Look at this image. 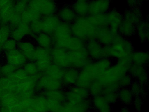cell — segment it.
<instances>
[{"instance_id": "cell-51", "label": "cell", "mask_w": 149, "mask_h": 112, "mask_svg": "<svg viewBox=\"0 0 149 112\" xmlns=\"http://www.w3.org/2000/svg\"><path fill=\"white\" fill-rule=\"evenodd\" d=\"M12 75L19 80H21L26 79L29 75L23 68H17Z\"/></svg>"}, {"instance_id": "cell-30", "label": "cell", "mask_w": 149, "mask_h": 112, "mask_svg": "<svg viewBox=\"0 0 149 112\" xmlns=\"http://www.w3.org/2000/svg\"><path fill=\"white\" fill-rule=\"evenodd\" d=\"M18 47L27 60H34L36 48L33 44L29 42H21L18 44Z\"/></svg>"}, {"instance_id": "cell-2", "label": "cell", "mask_w": 149, "mask_h": 112, "mask_svg": "<svg viewBox=\"0 0 149 112\" xmlns=\"http://www.w3.org/2000/svg\"><path fill=\"white\" fill-rule=\"evenodd\" d=\"M131 64L130 57L118 60L115 64H112L97 80L102 85L104 88L111 85L118 84L121 78L128 73Z\"/></svg>"}, {"instance_id": "cell-32", "label": "cell", "mask_w": 149, "mask_h": 112, "mask_svg": "<svg viewBox=\"0 0 149 112\" xmlns=\"http://www.w3.org/2000/svg\"><path fill=\"white\" fill-rule=\"evenodd\" d=\"M14 12V4L13 1L0 9V22L7 24Z\"/></svg>"}, {"instance_id": "cell-39", "label": "cell", "mask_w": 149, "mask_h": 112, "mask_svg": "<svg viewBox=\"0 0 149 112\" xmlns=\"http://www.w3.org/2000/svg\"><path fill=\"white\" fill-rule=\"evenodd\" d=\"M102 95L110 104H115L118 101L117 91L109 88H104Z\"/></svg>"}, {"instance_id": "cell-16", "label": "cell", "mask_w": 149, "mask_h": 112, "mask_svg": "<svg viewBox=\"0 0 149 112\" xmlns=\"http://www.w3.org/2000/svg\"><path fill=\"white\" fill-rule=\"evenodd\" d=\"M104 47V46L95 38L86 42L85 48L91 59L93 61L105 57Z\"/></svg>"}, {"instance_id": "cell-19", "label": "cell", "mask_w": 149, "mask_h": 112, "mask_svg": "<svg viewBox=\"0 0 149 112\" xmlns=\"http://www.w3.org/2000/svg\"><path fill=\"white\" fill-rule=\"evenodd\" d=\"M108 26L111 29L118 32V30L123 21V14L116 9L110 10L105 14Z\"/></svg>"}, {"instance_id": "cell-45", "label": "cell", "mask_w": 149, "mask_h": 112, "mask_svg": "<svg viewBox=\"0 0 149 112\" xmlns=\"http://www.w3.org/2000/svg\"><path fill=\"white\" fill-rule=\"evenodd\" d=\"M29 0H19L14 4V11L21 15L28 8Z\"/></svg>"}, {"instance_id": "cell-25", "label": "cell", "mask_w": 149, "mask_h": 112, "mask_svg": "<svg viewBox=\"0 0 149 112\" xmlns=\"http://www.w3.org/2000/svg\"><path fill=\"white\" fill-rule=\"evenodd\" d=\"M61 22L72 24L76 18L77 15L70 5H65L57 11V15Z\"/></svg>"}, {"instance_id": "cell-35", "label": "cell", "mask_w": 149, "mask_h": 112, "mask_svg": "<svg viewBox=\"0 0 149 112\" xmlns=\"http://www.w3.org/2000/svg\"><path fill=\"white\" fill-rule=\"evenodd\" d=\"M136 26L130 22L123 20L118 30L119 35L129 38L136 34Z\"/></svg>"}, {"instance_id": "cell-10", "label": "cell", "mask_w": 149, "mask_h": 112, "mask_svg": "<svg viewBox=\"0 0 149 112\" xmlns=\"http://www.w3.org/2000/svg\"><path fill=\"white\" fill-rule=\"evenodd\" d=\"M36 88L47 91L63 89L64 87L61 80L52 78L45 73H40Z\"/></svg>"}, {"instance_id": "cell-27", "label": "cell", "mask_w": 149, "mask_h": 112, "mask_svg": "<svg viewBox=\"0 0 149 112\" xmlns=\"http://www.w3.org/2000/svg\"><path fill=\"white\" fill-rule=\"evenodd\" d=\"M143 13L140 8H129L123 14V20L130 22L136 26L143 20Z\"/></svg>"}, {"instance_id": "cell-15", "label": "cell", "mask_w": 149, "mask_h": 112, "mask_svg": "<svg viewBox=\"0 0 149 112\" xmlns=\"http://www.w3.org/2000/svg\"><path fill=\"white\" fill-rule=\"evenodd\" d=\"M92 109L91 98L79 103H74L66 101L58 112H86Z\"/></svg>"}, {"instance_id": "cell-36", "label": "cell", "mask_w": 149, "mask_h": 112, "mask_svg": "<svg viewBox=\"0 0 149 112\" xmlns=\"http://www.w3.org/2000/svg\"><path fill=\"white\" fill-rule=\"evenodd\" d=\"M36 41L40 47L47 50H50L54 45L51 36L44 32L37 35Z\"/></svg>"}, {"instance_id": "cell-50", "label": "cell", "mask_w": 149, "mask_h": 112, "mask_svg": "<svg viewBox=\"0 0 149 112\" xmlns=\"http://www.w3.org/2000/svg\"><path fill=\"white\" fill-rule=\"evenodd\" d=\"M17 46V42L14 39L11 38L8 39L5 42L2 46V50L6 52L10 51L16 49Z\"/></svg>"}, {"instance_id": "cell-5", "label": "cell", "mask_w": 149, "mask_h": 112, "mask_svg": "<svg viewBox=\"0 0 149 112\" xmlns=\"http://www.w3.org/2000/svg\"><path fill=\"white\" fill-rule=\"evenodd\" d=\"M28 8L45 17L55 15L57 10L55 0H29Z\"/></svg>"}, {"instance_id": "cell-33", "label": "cell", "mask_w": 149, "mask_h": 112, "mask_svg": "<svg viewBox=\"0 0 149 112\" xmlns=\"http://www.w3.org/2000/svg\"><path fill=\"white\" fill-rule=\"evenodd\" d=\"M85 41L73 35L67 41L63 48L69 51H74L85 48Z\"/></svg>"}, {"instance_id": "cell-44", "label": "cell", "mask_w": 149, "mask_h": 112, "mask_svg": "<svg viewBox=\"0 0 149 112\" xmlns=\"http://www.w3.org/2000/svg\"><path fill=\"white\" fill-rule=\"evenodd\" d=\"M17 69L16 66L8 63L1 66L0 68V74L3 77H8L12 75Z\"/></svg>"}, {"instance_id": "cell-20", "label": "cell", "mask_w": 149, "mask_h": 112, "mask_svg": "<svg viewBox=\"0 0 149 112\" xmlns=\"http://www.w3.org/2000/svg\"><path fill=\"white\" fill-rule=\"evenodd\" d=\"M22 112H49L47 98L44 94L34 96L30 106Z\"/></svg>"}, {"instance_id": "cell-6", "label": "cell", "mask_w": 149, "mask_h": 112, "mask_svg": "<svg viewBox=\"0 0 149 112\" xmlns=\"http://www.w3.org/2000/svg\"><path fill=\"white\" fill-rule=\"evenodd\" d=\"M72 36L71 24L61 22L51 36L54 46L63 48L67 41Z\"/></svg>"}, {"instance_id": "cell-26", "label": "cell", "mask_w": 149, "mask_h": 112, "mask_svg": "<svg viewBox=\"0 0 149 112\" xmlns=\"http://www.w3.org/2000/svg\"><path fill=\"white\" fill-rule=\"evenodd\" d=\"M30 34L31 31L30 24L22 21L17 28L11 32V36L13 39L17 42L21 41L26 36Z\"/></svg>"}, {"instance_id": "cell-52", "label": "cell", "mask_w": 149, "mask_h": 112, "mask_svg": "<svg viewBox=\"0 0 149 112\" xmlns=\"http://www.w3.org/2000/svg\"><path fill=\"white\" fill-rule=\"evenodd\" d=\"M143 97L141 96H135L133 99V102L134 103L135 108L138 111L141 109L143 105Z\"/></svg>"}, {"instance_id": "cell-1", "label": "cell", "mask_w": 149, "mask_h": 112, "mask_svg": "<svg viewBox=\"0 0 149 112\" xmlns=\"http://www.w3.org/2000/svg\"><path fill=\"white\" fill-rule=\"evenodd\" d=\"M112 64V60L108 58H103L95 61L91 60L79 70L76 86L88 88L92 82L97 79Z\"/></svg>"}, {"instance_id": "cell-54", "label": "cell", "mask_w": 149, "mask_h": 112, "mask_svg": "<svg viewBox=\"0 0 149 112\" xmlns=\"http://www.w3.org/2000/svg\"><path fill=\"white\" fill-rule=\"evenodd\" d=\"M13 1V0H0V9Z\"/></svg>"}, {"instance_id": "cell-8", "label": "cell", "mask_w": 149, "mask_h": 112, "mask_svg": "<svg viewBox=\"0 0 149 112\" xmlns=\"http://www.w3.org/2000/svg\"><path fill=\"white\" fill-rule=\"evenodd\" d=\"M40 73L35 75H29L26 79L19 80L17 84L16 92L24 96H32L36 88Z\"/></svg>"}, {"instance_id": "cell-47", "label": "cell", "mask_w": 149, "mask_h": 112, "mask_svg": "<svg viewBox=\"0 0 149 112\" xmlns=\"http://www.w3.org/2000/svg\"><path fill=\"white\" fill-rule=\"evenodd\" d=\"M22 22L21 15L14 12L8 22V26L11 30L14 29Z\"/></svg>"}, {"instance_id": "cell-13", "label": "cell", "mask_w": 149, "mask_h": 112, "mask_svg": "<svg viewBox=\"0 0 149 112\" xmlns=\"http://www.w3.org/2000/svg\"><path fill=\"white\" fill-rule=\"evenodd\" d=\"M69 52L71 67L80 70L86 64L92 60L89 56L86 48L78 50Z\"/></svg>"}, {"instance_id": "cell-43", "label": "cell", "mask_w": 149, "mask_h": 112, "mask_svg": "<svg viewBox=\"0 0 149 112\" xmlns=\"http://www.w3.org/2000/svg\"><path fill=\"white\" fill-rule=\"evenodd\" d=\"M50 58H51L50 50L44 49L40 46L36 48L34 60Z\"/></svg>"}, {"instance_id": "cell-49", "label": "cell", "mask_w": 149, "mask_h": 112, "mask_svg": "<svg viewBox=\"0 0 149 112\" xmlns=\"http://www.w3.org/2000/svg\"><path fill=\"white\" fill-rule=\"evenodd\" d=\"M31 33L38 35L42 32V24L40 19L30 24Z\"/></svg>"}, {"instance_id": "cell-42", "label": "cell", "mask_w": 149, "mask_h": 112, "mask_svg": "<svg viewBox=\"0 0 149 112\" xmlns=\"http://www.w3.org/2000/svg\"><path fill=\"white\" fill-rule=\"evenodd\" d=\"M145 86L143 85L137 81L135 80L132 82V84L130 87V88L134 95V97H143V95H144L145 94L146 89Z\"/></svg>"}, {"instance_id": "cell-31", "label": "cell", "mask_w": 149, "mask_h": 112, "mask_svg": "<svg viewBox=\"0 0 149 112\" xmlns=\"http://www.w3.org/2000/svg\"><path fill=\"white\" fill-rule=\"evenodd\" d=\"M136 34L142 43H145L149 39V23L148 20L143 19L136 26Z\"/></svg>"}, {"instance_id": "cell-24", "label": "cell", "mask_w": 149, "mask_h": 112, "mask_svg": "<svg viewBox=\"0 0 149 112\" xmlns=\"http://www.w3.org/2000/svg\"><path fill=\"white\" fill-rule=\"evenodd\" d=\"M92 109L95 112H112L111 106L102 95L91 98Z\"/></svg>"}, {"instance_id": "cell-56", "label": "cell", "mask_w": 149, "mask_h": 112, "mask_svg": "<svg viewBox=\"0 0 149 112\" xmlns=\"http://www.w3.org/2000/svg\"><path fill=\"white\" fill-rule=\"evenodd\" d=\"M86 112H95L93 109H91V110H89V111H87Z\"/></svg>"}, {"instance_id": "cell-34", "label": "cell", "mask_w": 149, "mask_h": 112, "mask_svg": "<svg viewBox=\"0 0 149 112\" xmlns=\"http://www.w3.org/2000/svg\"><path fill=\"white\" fill-rule=\"evenodd\" d=\"M118 99L124 105H130L133 102L134 96L130 88H122L117 91Z\"/></svg>"}, {"instance_id": "cell-28", "label": "cell", "mask_w": 149, "mask_h": 112, "mask_svg": "<svg viewBox=\"0 0 149 112\" xmlns=\"http://www.w3.org/2000/svg\"><path fill=\"white\" fill-rule=\"evenodd\" d=\"M130 59L132 64L146 66L149 62V52L147 51H134Z\"/></svg>"}, {"instance_id": "cell-4", "label": "cell", "mask_w": 149, "mask_h": 112, "mask_svg": "<svg viewBox=\"0 0 149 112\" xmlns=\"http://www.w3.org/2000/svg\"><path fill=\"white\" fill-rule=\"evenodd\" d=\"M72 35L85 42L95 38L97 27L92 21L91 16H77L71 24Z\"/></svg>"}, {"instance_id": "cell-40", "label": "cell", "mask_w": 149, "mask_h": 112, "mask_svg": "<svg viewBox=\"0 0 149 112\" xmlns=\"http://www.w3.org/2000/svg\"><path fill=\"white\" fill-rule=\"evenodd\" d=\"M91 97L102 95L103 91L102 85L97 79L94 80L88 88Z\"/></svg>"}, {"instance_id": "cell-3", "label": "cell", "mask_w": 149, "mask_h": 112, "mask_svg": "<svg viewBox=\"0 0 149 112\" xmlns=\"http://www.w3.org/2000/svg\"><path fill=\"white\" fill-rule=\"evenodd\" d=\"M104 49L105 57L116 60L130 57L134 51L131 41L119 34L111 44L104 46Z\"/></svg>"}, {"instance_id": "cell-41", "label": "cell", "mask_w": 149, "mask_h": 112, "mask_svg": "<svg viewBox=\"0 0 149 112\" xmlns=\"http://www.w3.org/2000/svg\"><path fill=\"white\" fill-rule=\"evenodd\" d=\"M11 29L8 24H3L0 26V50L5 42L9 39L11 35Z\"/></svg>"}, {"instance_id": "cell-23", "label": "cell", "mask_w": 149, "mask_h": 112, "mask_svg": "<svg viewBox=\"0 0 149 112\" xmlns=\"http://www.w3.org/2000/svg\"><path fill=\"white\" fill-rule=\"evenodd\" d=\"M6 58L8 63L17 68L25 64L27 60L22 52L17 49L7 52Z\"/></svg>"}, {"instance_id": "cell-55", "label": "cell", "mask_w": 149, "mask_h": 112, "mask_svg": "<svg viewBox=\"0 0 149 112\" xmlns=\"http://www.w3.org/2000/svg\"><path fill=\"white\" fill-rule=\"evenodd\" d=\"M121 112H130V111L128 108L126 106H124L121 109Z\"/></svg>"}, {"instance_id": "cell-17", "label": "cell", "mask_w": 149, "mask_h": 112, "mask_svg": "<svg viewBox=\"0 0 149 112\" xmlns=\"http://www.w3.org/2000/svg\"><path fill=\"white\" fill-rule=\"evenodd\" d=\"M89 15H105L111 9V0H89Z\"/></svg>"}, {"instance_id": "cell-9", "label": "cell", "mask_w": 149, "mask_h": 112, "mask_svg": "<svg viewBox=\"0 0 149 112\" xmlns=\"http://www.w3.org/2000/svg\"><path fill=\"white\" fill-rule=\"evenodd\" d=\"M66 101L77 103L90 99L88 88H83L75 85L68 88L65 90Z\"/></svg>"}, {"instance_id": "cell-22", "label": "cell", "mask_w": 149, "mask_h": 112, "mask_svg": "<svg viewBox=\"0 0 149 112\" xmlns=\"http://www.w3.org/2000/svg\"><path fill=\"white\" fill-rule=\"evenodd\" d=\"M79 72V70L74 67H70L64 69V73L62 78L63 87L67 88L76 85Z\"/></svg>"}, {"instance_id": "cell-53", "label": "cell", "mask_w": 149, "mask_h": 112, "mask_svg": "<svg viewBox=\"0 0 149 112\" xmlns=\"http://www.w3.org/2000/svg\"><path fill=\"white\" fill-rule=\"evenodd\" d=\"M127 3L130 8H139L142 0H127Z\"/></svg>"}, {"instance_id": "cell-21", "label": "cell", "mask_w": 149, "mask_h": 112, "mask_svg": "<svg viewBox=\"0 0 149 112\" xmlns=\"http://www.w3.org/2000/svg\"><path fill=\"white\" fill-rule=\"evenodd\" d=\"M61 22L57 15L45 16L42 20V32L52 36Z\"/></svg>"}, {"instance_id": "cell-46", "label": "cell", "mask_w": 149, "mask_h": 112, "mask_svg": "<svg viewBox=\"0 0 149 112\" xmlns=\"http://www.w3.org/2000/svg\"><path fill=\"white\" fill-rule=\"evenodd\" d=\"M133 81L131 76L127 73L125 74L121 78L118 82L119 88H130Z\"/></svg>"}, {"instance_id": "cell-57", "label": "cell", "mask_w": 149, "mask_h": 112, "mask_svg": "<svg viewBox=\"0 0 149 112\" xmlns=\"http://www.w3.org/2000/svg\"><path fill=\"white\" fill-rule=\"evenodd\" d=\"M1 64H0V68H1Z\"/></svg>"}, {"instance_id": "cell-29", "label": "cell", "mask_w": 149, "mask_h": 112, "mask_svg": "<svg viewBox=\"0 0 149 112\" xmlns=\"http://www.w3.org/2000/svg\"><path fill=\"white\" fill-rule=\"evenodd\" d=\"M70 6L77 16H85L88 15V1L76 0Z\"/></svg>"}, {"instance_id": "cell-37", "label": "cell", "mask_w": 149, "mask_h": 112, "mask_svg": "<svg viewBox=\"0 0 149 112\" xmlns=\"http://www.w3.org/2000/svg\"><path fill=\"white\" fill-rule=\"evenodd\" d=\"M21 17L22 21L30 24L33 22L40 20L41 15L34 10L28 8L21 14Z\"/></svg>"}, {"instance_id": "cell-12", "label": "cell", "mask_w": 149, "mask_h": 112, "mask_svg": "<svg viewBox=\"0 0 149 112\" xmlns=\"http://www.w3.org/2000/svg\"><path fill=\"white\" fill-rule=\"evenodd\" d=\"M22 96L16 92H3L0 97L1 106L9 108L21 112L19 103Z\"/></svg>"}, {"instance_id": "cell-11", "label": "cell", "mask_w": 149, "mask_h": 112, "mask_svg": "<svg viewBox=\"0 0 149 112\" xmlns=\"http://www.w3.org/2000/svg\"><path fill=\"white\" fill-rule=\"evenodd\" d=\"M43 94L47 98L48 106L52 109L60 108L66 101L65 90L63 89L45 91Z\"/></svg>"}, {"instance_id": "cell-18", "label": "cell", "mask_w": 149, "mask_h": 112, "mask_svg": "<svg viewBox=\"0 0 149 112\" xmlns=\"http://www.w3.org/2000/svg\"><path fill=\"white\" fill-rule=\"evenodd\" d=\"M128 74L135 81L146 86L148 82L146 68L145 66L132 64L128 71Z\"/></svg>"}, {"instance_id": "cell-14", "label": "cell", "mask_w": 149, "mask_h": 112, "mask_svg": "<svg viewBox=\"0 0 149 112\" xmlns=\"http://www.w3.org/2000/svg\"><path fill=\"white\" fill-rule=\"evenodd\" d=\"M118 33L114 31L108 25L98 28L96 31L95 39L103 46L111 44Z\"/></svg>"}, {"instance_id": "cell-38", "label": "cell", "mask_w": 149, "mask_h": 112, "mask_svg": "<svg viewBox=\"0 0 149 112\" xmlns=\"http://www.w3.org/2000/svg\"><path fill=\"white\" fill-rule=\"evenodd\" d=\"M64 71L63 68L52 63L46 71L43 73L52 78L62 80Z\"/></svg>"}, {"instance_id": "cell-58", "label": "cell", "mask_w": 149, "mask_h": 112, "mask_svg": "<svg viewBox=\"0 0 149 112\" xmlns=\"http://www.w3.org/2000/svg\"></svg>"}, {"instance_id": "cell-7", "label": "cell", "mask_w": 149, "mask_h": 112, "mask_svg": "<svg viewBox=\"0 0 149 112\" xmlns=\"http://www.w3.org/2000/svg\"><path fill=\"white\" fill-rule=\"evenodd\" d=\"M52 63L63 69L71 67L70 52L61 47L54 46L50 49Z\"/></svg>"}, {"instance_id": "cell-48", "label": "cell", "mask_w": 149, "mask_h": 112, "mask_svg": "<svg viewBox=\"0 0 149 112\" xmlns=\"http://www.w3.org/2000/svg\"><path fill=\"white\" fill-rule=\"evenodd\" d=\"M23 69L29 75H35L40 73L36 63L30 62L24 64Z\"/></svg>"}]
</instances>
